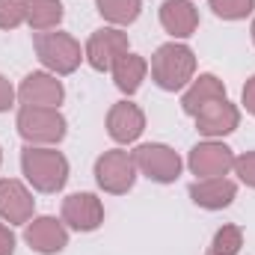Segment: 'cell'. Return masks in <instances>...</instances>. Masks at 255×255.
<instances>
[{"instance_id": "obj_1", "label": "cell", "mask_w": 255, "mask_h": 255, "mask_svg": "<svg viewBox=\"0 0 255 255\" xmlns=\"http://www.w3.org/2000/svg\"><path fill=\"white\" fill-rule=\"evenodd\" d=\"M21 169H24V178L39 193H57L68 181V160L57 148L27 145L21 151Z\"/></svg>"}, {"instance_id": "obj_2", "label": "cell", "mask_w": 255, "mask_h": 255, "mask_svg": "<svg viewBox=\"0 0 255 255\" xmlns=\"http://www.w3.org/2000/svg\"><path fill=\"white\" fill-rule=\"evenodd\" d=\"M193 74H196V54L187 45L169 42V45H160L154 51V57H151V77H154V83L160 89L178 92L187 83H193Z\"/></svg>"}, {"instance_id": "obj_3", "label": "cell", "mask_w": 255, "mask_h": 255, "mask_svg": "<svg viewBox=\"0 0 255 255\" xmlns=\"http://www.w3.org/2000/svg\"><path fill=\"white\" fill-rule=\"evenodd\" d=\"M18 133L30 145H54L65 136V116L57 107H30L18 110Z\"/></svg>"}, {"instance_id": "obj_4", "label": "cell", "mask_w": 255, "mask_h": 255, "mask_svg": "<svg viewBox=\"0 0 255 255\" xmlns=\"http://www.w3.org/2000/svg\"><path fill=\"white\" fill-rule=\"evenodd\" d=\"M36 54L54 74H71L83 60L80 42L68 33H36Z\"/></svg>"}, {"instance_id": "obj_5", "label": "cell", "mask_w": 255, "mask_h": 255, "mask_svg": "<svg viewBox=\"0 0 255 255\" xmlns=\"http://www.w3.org/2000/svg\"><path fill=\"white\" fill-rule=\"evenodd\" d=\"M130 154H133L136 172H142L145 178H151L157 184H172L181 175V157H178V151H172L163 142H145V145H139Z\"/></svg>"}, {"instance_id": "obj_6", "label": "cell", "mask_w": 255, "mask_h": 255, "mask_svg": "<svg viewBox=\"0 0 255 255\" xmlns=\"http://www.w3.org/2000/svg\"><path fill=\"white\" fill-rule=\"evenodd\" d=\"M95 181L104 193L122 196L133 187L136 181V163L133 154H128L122 148H110L95 160Z\"/></svg>"}, {"instance_id": "obj_7", "label": "cell", "mask_w": 255, "mask_h": 255, "mask_svg": "<svg viewBox=\"0 0 255 255\" xmlns=\"http://www.w3.org/2000/svg\"><path fill=\"white\" fill-rule=\"evenodd\" d=\"M187 166L199 178H226L235 169V151L223 142L208 139V142H199V145L190 148Z\"/></svg>"}, {"instance_id": "obj_8", "label": "cell", "mask_w": 255, "mask_h": 255, "mask_svg": "<svg viewBox=\"0 0 255 255\" xmlns=\"http://www.w3.org/2000/svg\"><path fill=\"white\" fill-rule=\"evenodd\" d=\"M128 48H130L128 45V33L116 30V27H104V30H98V33L89 36L83 57L89 60V65L95 71H110L113 63L128 54Z\"/></svg>"}, {"instance_id": "obj_9", "label": "cell", "mask_w": 255, "mask_h": 255, "mask_svg": "<svg viewBox=\"0 0 255 255\" xmlns=\"http://www.w3.org/2000/svg\"><path fill=\"white\" fill-rule=\"evenodd\" d=\"M63 223L77 232H95L104 223V205L95 193H71L63 202Z\"/></svg>"}, {"instance_id": "obj_10", "label": "cell", "mask_w": 255, "mask_h": 255, "mask_svg": "<svg viewBox=\"0 0 255 255\" xmlns=\"http://www.w3.org/2000/svg\"><path fill=\"white\" fill-rule=\"evenodd\" d=\"M24 241H27L30 250H36V253L57 255V253H63L65 244H68V232H65L63 220H57V217H36V220L27 223Z\"/></svg>"}, {"instance_id": "obj_11", "label": "cell", "mask_w": 255, "mask_h": 255, "mask_svg": "<svg viewBox=\"0 0 255 255\" xmlns=\"http://www.w3.org/2000/svg\"><path fill=\"white\" fill-rule=\"evenodd\" d=\"M193 119H196V130L199 133H205V136H226V133H232L241 125V110L229 98H217V101H208Z\"/></svg>"}, {"instance_id": "obj_12", "label": "cell", "mask_w": 255, "mask_h": 255, "mask_svg": "<svg viewBox=\"0 0 255 255\" xmlns=\"http://www.w3.org/2000/svg\"><path fill=\"white\" fill-rule=\"evenodd\" d=\"M18 98L30 107H60L65 98L63 83L57 80V74H48V71H33L21 80V89H18Z\"/></svg>"}, {"instance_id": "obj_13", "label": "cell", "mask_w": 255, "mask_h": 255, "mask_svg": "<svg viewBox=\"0 0 255 255\" xmlns=\"http://www.w3.org/2000/svg\"><path fill=\"white\" fill-rule=\"evenodd\" d=\"M33 208H36V199L21 181L0 178V220H6L9 226L30 223L33 220Z\"/></svg>"}, {"instance_id": "obj_14", "label": "cell", "mask_w": 255, "mask_h": 255, "mask_svg": "<svg viewBox=\"0 0 255 255\" xmlns=\"http://www.w3.org/2000/svg\"><path fill=\"white\" fill-rule=\"evenodd\" d=\"M142 130H145V113L136 104L119 101V104L110 107V113H107V133L116 142H133V139H139Z\"/></svg>"}, {"instance_id": "obj_15", "label": "cell", "mask_w": 255, "mask_h": 255, "mask_svg": "<svg viewBox=\"0 0 255 255\" xmlns=\"http://www.w3.org/2000/svg\"><path fill=\"white\" fill-rule=\"evenodd\" d=\"M238 184L229 178H199L190 184V199L205 211H223L235 202Z\"/></svg>"}, {"instance_id": "obj_16", "label": "cell", "mask_w": 255, "mask_h": 255, "mask_svg": "<svg viewBox=\"0 0 255 255\" xmlns=\"http://www.w3.org/2000/svg\"><path fill=\"white\" fill-rule=\"evenodd\" d=\"M160 24L169 36L175 39H187L199 27V12L190 0H166L160 6Z\"/></svg>"}, {"instance_id": "obj_17", "label": "cell", "mask_w": 255, "mask_h": 255, "mask_svg": "<svg viewBox=\"0 0 255 255\" xmlns=\"http://www.w3.org/2000/svg\"><path fill=\"white\" fill-rule=\"evenodd\" d=\"M217 98H226L223 80L214 77V74H199L190 86H187V92H184V98H181V107H184L187 116H196L208 101H217Z\"/></svg>"}, {"instance_id": "obj_18", "label": "cell", "mask_w": 255, "mask_h": 255, "mask_svg": "<svg viewBox=\"0 0 255 255\" xmlns=\"http://www.w3.org/2000/svg\"><path fill=\"white\" fill-rule=\"evenodd\" d=\"M113 80H116V86L128 92V95H133L139 86H142V80H145V71H148V63L139 57V54H130L128 51L125 57H119L116 63H113Z\"/></svg>"}, {"instance_id": "obj_19", "label": "cell", "mask_w": 255, "mask_h": 255, "mask_svg": "<svg viewBox=\"0 0 255 255\" xmlns=\"http://www.w3.org/2000/svg\"><path fill=\"white\" fill-rule=\"evenodd\" d=\"M63 21V3L60 0H27V24L36 33H48L60 27Z\"/></svg>"}, {"instance_id": "obj_20", "label": "cell", "mask_w": 255, "mask_h": 255, "mask_svg": "<svg viewBox=\"0 0 255 255\" xmlns=\"http://www.w3.org/2000/svg\"><path fill=\"white\" fill-rule=\"evenodd\" d=\"M95 6H98L104 21L119 24V27L133 24L142 12V0H95Z\"/></svg>"}, {"instance_id": "obj_21", "label": "cell", "mask_w": 255, "mask_h": 255, "mask_svg": "<svg viewBox=\"0 0 255 255\" xmlns=\"http://www.w3.org/2000/svg\"><path fill=\"white\" fill-rule=\"evenodd\" d=\"M241 247H244L241 226H223V229H217V235L211 241V255H238Z\"/></svg>"}, {"instance_id": "obj_22", "label": "cell", "mask_w": 255, "mask_h": 255, "mask_svg": "<svg viewBox=\"0 0 255 255\" xmlns=\"http://www.w3.org/2000/svg\"><path fill=\"white\" fill-rule=\"evenodd\" d=\"M214 15L223 21H241L255 9V0H208Z\"/></svg>"}, {"instance_id": "obj_23", "label": "cell", "mask_w": 255, "mask_h": 255, "mask_svg": "<svg viewBox=\"0 0 255 255\" xmlns=\"http://www.w3.org/2000/svg\"><path fill=\"white\" fill-rule=\"evenodd\" d=\"M27 24V0H0V30Z\"/></svg>"}, {"instance_id": "obj_24", "label": "cell", "mask_w": 255, "mask_h": 255, "mask_svg": "<svg viewBox=\"0 0 255 255\" xmlns=\"http://www.w3.org/2000/svg\"><path fill=\"white\" fill-rule=\"evenodd\" d=\"M235 172H238V178H241L247 187L255 190V151H247V154L235 157Z\"/></svg>"}, {"instance_id": "obj_25", "label": "cell", "mask_w": 255, "mask_h": 255, "mask_svg": "<svg viewBox=\"0 0 255 255\" xmlns=\"http://www.w3.org/2000/svg\"><path fill=\"white\" fill-rule=\"evenodd\" d=\"M0 255H15V235L3 223H0Z\"/></svg>"}, {"instance_id": "obj_26", "label": "cell", "mask_w": 255, "mask_h": 255, "mask_svg": "<svg viewBox=\"0 0 255 255\" xmlns=\"http://www.w3.org/2000/svg\"><path fill=\"white\" fill-rule=\"evenodd\" d=\"M12 101H15V89H12V83L0 74V113H3V110H9V107H12Z\"/></svg>"}, {"instance_id": "obj_27", "label": "cell", "mask_w": 255, "mask_h": 255, "mask_svg": "<svg viewBox=\"0 0 255 255\" xmlns=\"http://www.w3.org/2000/svg\"><path fill=\"white\" fill-rule=\"evenodd\" d=\"M244 107H247V113L255 116V74L244 83Z\"/></svg>"}, {"instance_id": "obj_28", "label": "cell", "mask_w": 255, "mask_h": 255, "mask_svg": "<svg viewBox=\"0 0 255 255\" xmlns=\"http://www.w3.org/2000/svg\"><path fill=\"white\" fill-rule=\"evenodd\" d=\"M253 42H255V21H253Z\"/></svg>"}, {"instance_id": "obj_29", "label": "cell", "mask_w": 255, "mask_h": 255, "mask_svg": "<svg viewBox=\"0 0 255 255\" xmlns=\"http://www.w3.org/2000/svg\"><path fill=\"white\" fill-rule=\"evenodd\" d=\"M0 163H3V151H0Z\"/></svg>"}]
</instances>
